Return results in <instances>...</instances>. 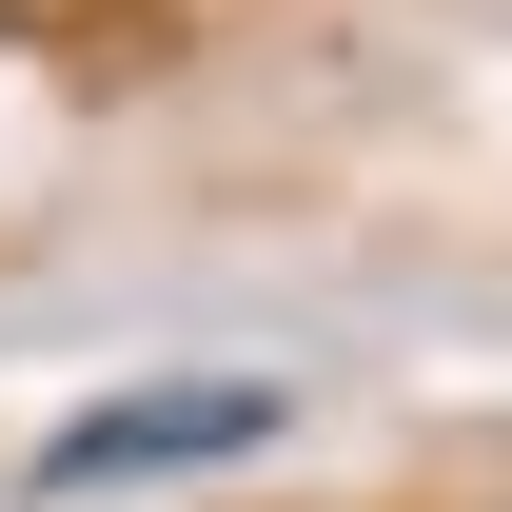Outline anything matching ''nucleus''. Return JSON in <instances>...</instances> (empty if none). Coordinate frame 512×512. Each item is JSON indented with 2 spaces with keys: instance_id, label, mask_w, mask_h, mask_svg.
<instances>
[{
  "instance_id": "obj_1",
  "label": "nucleus",
  "mask_w": 512,
  "mask_h": 512,
  "mask_svg": "<svg viewBox=\"0 0 512 512\" xmlns=\"http://www.w3.org/2000/svg\"><path fill=\"white\" fill-rule=\"evenodd\" d=\"M276 434H296V375H138L40 434V493H158V473H237Z\"/></svg>"
}]
</instances>
